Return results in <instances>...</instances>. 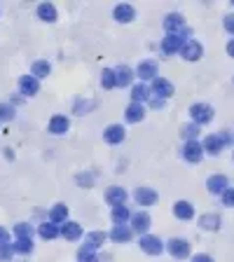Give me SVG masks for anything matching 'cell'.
Returning a JSON list of instances; mask_svg holds the SVG:
<instances>
[{
	"instance_id": "1",
	"label": "cell",
	"mask_w": 234,
	"mask_h": 262,
	"mask_svg": "<svg viewBox=\"0 0 234 262\" xmlns=\"http://www.w3.org/2000/svg\"><path fill=\"white\" fill-rule=\"evenodd\" d=\"M64 129H66V119H61V117H56V119L52 122V131H54V134H61Z\"/></svg>"
},
{
	"instance_id": "2",
	"label": "cell",
	"mask_w": 234,
	"mask_h": 262,
	"mask_svg": "<svg viewBox=\"0 0 234 262\" xmlns=\"http://www.w3.org/2000/svg\"><path fill=\"white\" fill-rule=\"evenodd\" d=\"M115 17H124V21H129V17H131V10H129V7H117V10H115Z\"/></svg>"
},
{
	"instance_id": "3",
	"label": "cell",
	"mask_w": 234,
	"mask_h": 262,
	"mask_svg": "<svg viewBox=\"0 0 234 262\" xmlns=\"http://www.w3.org/2000/svg\"><path fill=\"white\" fill-rule=\"evenodd\" d=\"M176 213H178V215H183V218H187V215H190L187 204H178V206H176Z\"/></svg>"
},
{
	"instance_id": "4",
	"label": "cell",
	"mask_w": 234,
	"mask_h": 262,
	"mask_svg": "<svg viewBox=\"0 0 234 262\" xmlns=\"http://www.w3.org/2000/svg\"><path fill=\"white\" fill-rule=\"evenodd\" d=\"M40 14H47V17H49V21L54 19V10L49 7V5H45V7H40Z\"/></svg>"
}]
</instances>
